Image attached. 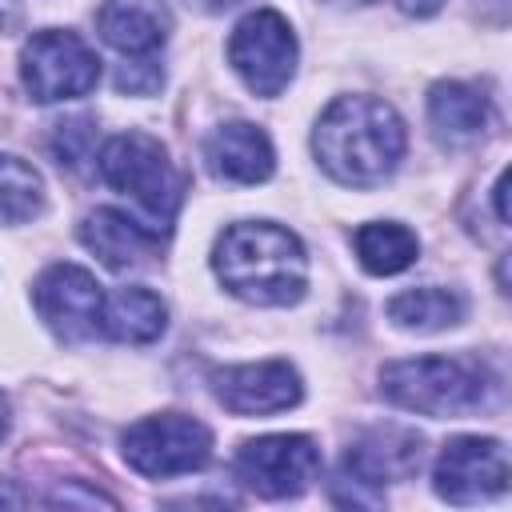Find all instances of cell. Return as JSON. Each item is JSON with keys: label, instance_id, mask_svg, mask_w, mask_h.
I'll return each instance as SVG.
<instances>
[{"label": "cell", "instance_id": "cell-8", "mask_svg": "<svg viewBox=\"0 0 512 512\" xmlns=\"http://www.w3.org/2000/svg\"><path fill=\"white\" fill-rule=\"evenodd\" d=\"M296 36L288 28V20L272 8L248 12L228 40V60L236 68V76L256 92V96H280L296 72Z\"/></svg>", "mask_w": 512, "mask_h": 512}, {"label": "cell", "instance_id": "cell-12", "mask_svg": "<svg viewBox=\"0 0 512 512\" xmlns=\"http://www.w3.org/2000/svg\"><path fill=\"white\" fill-rule=\"evenodd\" d=\"M212 392L236 416H268V412L296 408L304 396V384L288 360H260V364L220 368L212 376Z\"/></svg>", "mask_w": 512, "mask_h": 512}, {"label": "cell", "instance_id": "cell-19", "mask_svg": "<svg viewBox=\"0 0 512 512\" xmlns=\"http://www.w3.org/2000/svg\"><path fill=\"white\" fill-rule=\"evenodd\" d=\"M388 320L408 332H440L464 320V300L448 288H408L388 300Z\"/></svg>", "mask_w": 512, "mask_h": 512}, {"label": "cell", "instance_id": "cell-10", "mask_svg": "<svg viewBox=\"0 0 512 512\" xmlns=\"http://www.w3.org/2000/svg\"><path fill=\"white\" fill-rule=\"evenodd\" d=\"M436 492L448 504H480L508 488V448L492 436H456L440 448Z\"/></svg>", "mask_w": 512, "mask_h": 512}, {"label": "cell", "instance_id": "cell-5", "mask_svg": "<svg viewBox=\"0 0 512 512\" xmlns=\"http://www.w3.org/2000/svg\"><path fill=\"white\" fill-rule=\"evenodd\" d=\"M120 452L128 460V468H136L140 476H184L208 464L212 456V432L184 412H160V416H144L136 424L124 428L120 436Z\"/></svg>", "mask_w": 512, "mask_h": 512}, {"label": "cell", "instance_id": "cell-4", "mask_svg": "<svg viewBox=\"0 0 512 512\" xmlns=\"http://www.w3.org/2000/svg\"><path fill=\"white\" fill-rule=\"evenodd\" d=\"M100 176L112 192H120L140 224L156 236H164L180 212V196H184V184H180V172L172 168L164 144L148 132H120L112 136L104 148H100Z\"/></svg>", "mask_w": 512, "mask_h": 512}, {"label": "cell", "instance_id": "cell-24", "mask_svg": "<svg viewBox=\"0 0 512 512\" xmlns=\"http://www.w3.org/2000/svg\"><path fill=\"white\" fill-rule=\"evenodd\" d=\"M200 8H208V12H228V8H236V4H244V0H196Z\"/></svg>", "mask_w": 512, "mask_h": 512}, {"label": "cell", "instance_id": "cell-26", "mask_svg": "<svg viewBox=\"0 0 512 512\" xmlns=\"http://www.w3.org/2000/svg\"><path fill=\"white\" fill-rule=\"evenodd\" d=\"M332 4H372V0H332Z\"/></svg>", "mask_w": 512, "mask_h": 512}, {"label": "cell", "instance_id": "cell-20", "mask_svg": "<svg viewBox=\"0 0 512 512\" xmlns=\"http://www.w3.org/2000/svg\"><path fill=\"white\" fill-rule=\"evenodd\" d=\"M44 208V180L20 156H0V224H24Z\"/></svg>", "mask_w": 512, "mask_h": 512}, {"label": "cell", "instance_id": "cell-7", "mask_svg": "<svg viewBox=\"0 0 512 512\" xmlns=\"http://www.w3.org/2000/svg\"><path fill=\"white\" fill-rule=\"evenodd\" d=\"M420 436L404 428H372L364 432L340 464L336 500L340 504H380L388 480H408L420 468Z\"/></svg>", "mask_w": 512, "mask_h": 512}, {"label": "cell", "instance_id": "cell-11", "mask_svg": "<svg viewBox=\"0 0 512 512\" xmlns=\"http://www.w3.org/2000/svg\"><path fill=\"white\" fill-rule=\"evenodd\" d=\"M40 320L60 336V340H92L100 336L104 320V288L96 284L92 272L76 264H52L36 288H32Z\"/></svg>", "mask_w": 512, "mask_h": 512}, {"label": "cell", "instance_id": "cell-25", "mask_svg": "<svg viewBox=\"0 0 512 512\" xmlns=\"http://www.w3.org/2000/svg\"><path fill=\"white\" fill-rule=\"evenodd\" d=\"M8 420H12V408H8V400L0 396V440H4V432H8Z\"/></svg>", "mask_w": 512, "mask_h": 512}, {"label": "cell", "instance_id": "cell-15", "mask_svg": "<svg viewBox=\"0 0 512 512\" xmlns=\"http://www.w3.org/2000/svg\"><path fill=\"white\" fill-rule=\"evenodd\" d=\"M80 244L88 252H96L100 264H108L112 272H128V268H140L152 260L160 236L148 232L136 216H124L116 208H96L80 224Z\"/></svg>", "mask_w": 512, "mask_h": 512}, {"label": "cell", "instance_id": "cell-3", "mask_svg": "<svg viewBox=\"0 0 512 512\" xmlns=\"http://www.w3.org/2000/svg\"><path fill=\"white\" fill-rule=\"evenodd\" d=\"M380 392L420 416H468L484 412L500 396V380L472 356H416L380 368Z\"/></svg>", "mask_w": 512, "mask_h": 512}, {"label": "cell", "instance_id": "cell-16", "mask_svg": "<svg viewBox=\"0 0 512 512\" xmlns=\"http://www.w3.org/2000/svg\"><path fill=\"white\" fill-rule=\"evenodd\" d=\"M428 120L444 148H468L488 132V96L464 80H440L428 92Z\"/></svg>", "mask_w": 512, "mask_h": 512}, {"label": "cell", "instance_id": "cell-2", "mask_svg": "<svg viewBox=\"0 0 512 512\" xmlns=\"http://www.w3.org/2000/svg\"><path fill=\"white\" fill-rule=\"evenodd\" d=\"M212 268L220 284L260 308H284L296 304L308 288V256L304 244L272 224V220H240L228 224L216 240Z\"/></svg>", "mask_w": 512, "mask_h": 512}, {"label": "cell", "instance_id": "cell-6", "mask_svg": "<svg viewBox=\"0 0 512 512\" xmlns=\"http://www.w3.org/2000/svg\"><path fill=\"white\" fill-rule=\"evenodd\" d=\"M20 80L40 104L88 96L100 84V56L76 32H36L20 52Z\"/></svg>", "mask_w": 512, "mask_h": 512}, {"label": "cell", "instance_id": "cell-22", "mask_svg": "<svg viewBox=\"0 0 512 512\" xmlns=\"http://www.w3.org/2000/svg\"><path fill=\"white\" fill-rule=\"evenodd\" d=\"M400 4V12H408V16H432L436 8H440V0H396Z\"/></svg>", "mask_w": 512, "mask_h": 512}, {"label": "cell", "instance_id": "cell-23", "mask_svg": "<svg viewBox=\"0 0 512 512\" xmlns=\"http://www.w3.org/2000/svg\"><path fill=\"white\" fill-rule=\"evenodd\" d=\"M20 24V0H0V28L12 32Z\"/></svg>", "mask_w": 512, "mask_h": 512}, {"label": "cell", "instance_id": "cell-9", "mask_svg": "<svg viewBox=\"0 0 512 512\" xmlns=\"http://www.w3.org/2000/svg\"><path fill=\"white\" fill-rule=\"evenodd\" d=\"M232 468L248 492L264 500H284V496H300L320 476V448L312 436H300V432L256 436L240 444Z\"/></svg>", "mask_w": 512, "mask_h": 512}, {"label": "cell", "instance_id": "cell-18", "mask_svg": "<svg viewBox=\"0 0 512 512\" xmlns=\"http://www.w3.org/2000/svg\"><path fill=\"white\" fill-rule=\"evenodd\" d=\"M356 260L372 272V276H396L404 272L408 264H416L420 256V240L416 232H408L404 224L396 220H372V224H360L356 236Z\"/></svg>", "mask_w": 512, "mask_h": 512}, {"label": "cell", "instance_id": "cell-13", "mask_svg": "<svg viewBox=\"0 0 512 512\" xmlns=\"http://www.w3.org/2000/svg\"><path fill=\"white\" fill-rule=\"evenodd\" d=\"M204 160H208L212 176H220L228 184H260L276 168L272 140L264 136V128H256L248 120H228V124L212 128L204 136Z\"/></svg>", "mask_w": 512, "mask_h": 512}, {"label": "cell", "instance_id": "cell-14", "mask_svg": "<svg viewBox=\"0 0 512 512\" xmlns=\"http://www.w3.org/2000/svg\"><path fill=\"white\" fill-rule=\"evenodd\" d=\"M96 28L120 56L152 60L168 40L172 16L160 0H108L96 12Z\"/></svg>", "mask_w": 512, "mask_h": 512}, {"label": "cell", "instance_id": "cell-17", "mask_svg": "<svg viewBox=\"0 0 512 512\" xmlns=\"http://www.w3.org/2000/svg\"><path fill=\"white\" fill-rule=\"evenodd\" d=\"M168 324V308L156 292L148 288H120L104 296V320L100 336L120 340V344H152Z\"/></svg>", "mask_w": 512, "mask_h": 512}, {"label": "cell", "instance_id": "cell-1", "mask_svg": "<svg viewBox=\"0 0 512 512\" xmlns=\"http://www.w3.org/2000/svg\"><path fill=\"white\" fill-rule=\"evenodd\" d=\"M404 120L388 100L376 96H340L324 108L312 132L316 160L324 172L352 188L384 184L404 156Z\"/></svg>", "mask_w": 512, "mask_h": 512}, {"label": "cell", "instance_id": "cell-21", "mask_svg": "<svg viewBox=\"0 0 512 512\" xmlns=\"http://www.w3.org/2000/svg\"><path fill=\"white\" fill-rule=\"evenodd\" d=\"M56 156H60V164H68V168H76L84 156H88V148H92V120L88 116H76V120H68V124H60V132H56Z\"/></svg>", "mask_w": 512, "mask_h": 512}]
</instances>
